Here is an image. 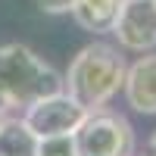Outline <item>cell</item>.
Masks as SVG:
<instances>
[{"instance_id": "obj_1", "label": "cell", "mask_w": 156, "mask_h": 156, "mask_svg": "<svg viewBox=\"0 0 156 156\" xmlns=\"http://www.w3.org/2000/svg\"><path fill=\"white\" fill-rule=\"evenodd\" d=\"M125 69L128 62L119 44L90 41L72 56L69 69L62 72V90L72 94L87 112L109 106L125 84Z\"/></svg>"}, {"instance_id": "obj_2", "label": "cell", "mask_w": 156, "mask_h": 156, "mask_svg": "<svg viewBox=\"0 0 156 156\" xmlns=\"http://www.w3.org/2000/svg\"><path fill=\"white\" fill-rule=\"evenodd\" d=\"M0 87L6 90L12 106L22 112L28 103L62 90V72H56L28 44L9 41L0 44Z\"/></svg>"}, {"instance_id": "obj_3", "label": "cell", "mask_w": 156, "mask_h": 156, "mask_svg": "<svg viewBox=\"0 0 156 156\" xmlns=\"http://www.w3.org/2000/svg\"><path fill=\"white\" fill-rule=\"evenodd\" d=\"M78 156H134V128L122 112L109 106L90 109L72 134Z\"/></svg>"}, {"instance_id": "obj_4", "label": "cell", "mask_w": 156, "mask_h": 156, "mask_svg": "<svg viewBox=\"0 0 156 156\" xmlns=\"http://www.w3.org/2000/svg\"><path fill=\"white\" fill-rule=\"evenodd\" d=\"M84 115H87V109L72 94L56 90V94H47L41 100L28 103L22 109V122L44 140V137H69V134H75L78 125L84 122Z\"/></svg>"}, {"instance_id": "obj_5", "label": "cell", "mask_w": 156, "mask_h": 156, "mask_svg": "<svg viewBox=\"0 0 156 156\" xmlns=\"http://www.w3.org/2000/svg\"><path fill=\"white\" fill-rule=\"evenodd\" d=\"M109 34L131 53L156 50V0H122Z\"/></svg>"}, {"instance_id": "obj_6", "label": "cell", "mask_w": 156, "mask_h": 156, "mask_svg": "<svg viewBox=\"0 0 156 156\" xmlns=\"http://www.w3.org/2000/svg\"><path fill=\"white\" fill-rule=\"evenodd\" d=\"M122 94H125V103L134 112L156 115V50L137 53L134 62H128Z\"/></svg>"}, {"instance_id": "obj_7", "label": "cell", "mask_w": 156, "mask_h": 156, "mask_svg": "<svg viewBox=\"0 0 156 156\" xmlns=\"http://www.w3.org/2000/svg\"><path fill=\"white\" fill-rule=\"evenodd\" d=\"M122 0H72V9L69 16L75 19L78 28H84L90 34H109L112 31V22H115V12H119Z\"/></svg>"}, {"instance_id": "obj_8", "label": "cell", "mask_w": 156, "mask_h": 156, "mask_svg": "<svg viewBox=\"0 0 156 156\" xmlns=\"http://www.w3.org/2000/svg\"><path fill=\"white\" fill-rule=\"evenodd\" d=\"M37 144L41 137L22 122V115H9L0 128V156H37Z\"/></svg>"}, {"instance_id": "obj_9", "label": "cell", "mask_w": 156, "mask_h": 156, "mask_svg": "<svg viewBox=\"0 0 156 156\" xmlns=\"http://www.w3.org/2000/svg\"><path fill=\"white\" fill-rule=\"evenodd\" d=\"M37 156H78L72 134L69 137H44L37 144Z\"/></svg>"}, {"instance_id": "obj_10", "label": "cell", "mask_w": 156, "mask_h": 156, "mask_svg": "<svg viewBox=\"0 0 156 156\" xmlns=\"http://www.w3.org/2000/svg\"><path fill=\"white\" fill-rule=\"evenodd\" d=\"M31 3L41 12H50V16H62V12L72 9V0H31Z\"/></svg>"}, {"instance_id": "obj_11", "label": "cell", "mask_w": 156, "mask_h": 156, "mask_svg": "<svg viewBox=\"0 0 156 156\" xmlns=\"http://www.w3.org/2000/svg\"><path fill=\"white\" fill-rule=\"evenodd\" d=\"M0 112H16V106H12V100L6 97L3 87H0Z\"/></svg>"}, {"instance_id": "obj_12", "label": "cell", "mask_w": 156, "mask_h": 156, "mask_svg": "<svg viewBox=\"0 0 156 156\" xmlns=\"http://www.w3.org/2000/svg\"><path fill=\"white\" fill-rule=\"evenodd\" d=\"M147 156H156V128H153L150 137H147Z\"/></svg>"}, {"instance_id": "obj_13", "label": "cell", "mask_w": 156, "mask_h": 156, "mask_svg": "<svg viewBox=\"0 0 156 156\" xmlns=\"http://www.w3.org/2000/svg\"><path fill=\"white\" fill-rule=\"evenodd\" d=\"M9 115H12V112H0V128L6 125V119H9Z\"/></svg>"}]
</instances>
